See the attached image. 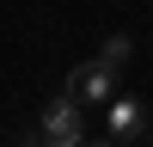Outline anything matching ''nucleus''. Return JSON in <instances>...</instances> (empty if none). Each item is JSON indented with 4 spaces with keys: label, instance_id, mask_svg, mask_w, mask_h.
I'll use <instances>...</instances> for the list:
<instances>
[{
    "label": "nucleus",
    "instance_id": "obj_1",
    "mask_svg": "<svg viewBox=\"0 0 153 147\" xmlns=\"http://www.w3.org/2000/svg\"><path fill=\"white\" fill-rule=\"evenodd\" d=\"M37 141L43 147H86V104L80 98H49L43 117H37Z\"/></svg>",
    "mask_w": 153,
    "mask_h": 147
},
{
    "label": "nucleus",
    "instance_id": "obj_2",
    "mask_svg": "<svg viewBox=\"0 0 153 147\" xmlns=\"http://www.w3.org/2000/svg\"><path fill=\"white\" fill-rule=\"evenodd\" d=\"M61 92L68 98H80V104H110V98H117V74L104 68V61H80V68L68 74V80H61Z\"/></svg>",
    "mask_w": 153,
    "mask_h": 147
},
{
    "label": "nucleus",
    "instance_id": "obj_3",
    "mask_svg": "<svg viewBox=\"0 0 153 147\" xmlns=\"http://www.w3.org/2000/svg\"><path fill=\"white\" fill-rule=\"evenodd\" d=\"M104 122H110V141L117 147H129V141H141V135L153 129V117H147V104L141 98H129V92H117L104 104Z\"/></svg>",
    "mask_w": 153,
    "mask_h": 147
},
{
    "label": "nucleus",
    "instance_id": "obj_4",
    "mask_svg": "<svg viewBox=\"0 0 153 147\" xmlns=\"http://www.w3.org/2000/svg\"><path fill=\"white\" fill-rule=\"evenodd\" d=\"M129 55H135V43H129V37H104V43H98V61H104L110 74H123V68H129Z\"/></svg>",
    "mask_w": 153,
    "mask_h": 147
},
{
    "label": "nucleus",
    "instance_id": "obj_5",
    "mask_svg": "<svg viewBox=\"0 0 153 147\" xmlns=\"http://www.w3.org/2000/svg\"><path fill=\"white\" fill-rule=\"evenodd\" d=\"M86 147H117V141H86Z\"/></svg>",
    "mask_w": 153,
    "mask_h": 147
},
{
    "label": "nucleus",
    "instance_id": "obj_6",
    "mask_svg": "<svg viewBox=\"0 0 153 147\" xmlns=\"http://www.w3.org/2000/svg\"><path fill=\"white\" fill-rule=\"evenodd\" d=\"M31 147H43V141H31Z\"/></svg>",
    "mask_w": 153,
    "mask_h": 147
}]
</instances>
